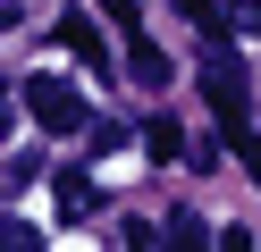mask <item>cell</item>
I'll return each instance as SVG.
<instances>
[{
  "instance_id": "1",
  "label": "cell",
  "mask_w": 261,
  "mask_h": 252,
  "mask_svg": "<svg viewBox=\"0 0 261 252\" xmlns=\"http://www.w3.org/2000/svg\"><path fill=\"white\" fill-rule=\"evenodd\" d=\"M17 101H25V118H34L42 134H93V109H85V93H76L68 76H25Z\"/></svg>"
},
{
  "instance_id": "2",
  "label": "cell",
  "mask_w": 261,
  "mask_h": 252,
  "mask_svg": "<svg viewBox=\"0 0 261 252\" xmlns=\"http://www.w3.org/2000/svg\"><path fill=\"white\" fill-rule=\"evenodd\" d=\"M202 93H211V109H219V126H253V101H244V67H236V50H227V34H202Z\"/></svg>"
},
{
  "instance_id": "3",
  "label": "cell",
  "mask_w": 261,
  "mask_h": 252,
  "mask_svg": "<svg viewBox=\"0 0 261 252\" xmlns=\"http://www.w3.org/2000/svg\"><path fill=\"white\" fill-rule=\"evenodd\" d=\"M51 193H59V218H101V185H93L85 168H59Z\"/></svg>"
},
{
  "instance_id": "4",
  "label": "cell",
  "mask_w": 261,
  "mask_h": 252,
  "mask_svg": "<svg viewBox=\"0 0 261 252\" xmlns=\"http://www.w3.org/2000/svg\"><path fill=\"white\" fill-rule=\"evenodd\" d=\"M59 50H68L76 67H93V76L110 67V50H101V34H93V17H59Z\"/></svg>"
},
{
  "instance_id": "5",
  "label": "cell",
  "mask_w": 261,
  "mask_h": 252,
  "mask_svg": "<svg viewBox=\"0 0 261 252\" xmlns=\"http://www.w3.org/2000/svg\"><path fill=\"white\" fill-rule=\"evenodd\" d=\"M126 76H135L143 93H160V84H169V59H160V50L143 42V34H126Z\"/></svg>"
},
{
  "instance_id": "6",
  "label": "cell",
  "mask_w": 261,
  "mask_h": 252,
  "mask_svg": "<svg viewBox=\"0 0 261 252\" xmlns=\"http://www.w3.org/2000/svg\"><path fill=\"white\" fill-rule=\"evenodd\" d=\"M143 143H152V160H186V126H177V118H152Z\"/></svg>"
},
{
  "instance_id": "7",
  "label": "cell",
  "mask_w": 261,
  "mask_h": 252,
  "mask_svg": "<svg viewBox=\"0 0 261 252\" xmlns=\"http://www.w3.org/2000/svg\"><path fill=\"white\" fill-rule=\"evenodd\" d=\"M160 244H186V252H194V244H211V227H202V218H194V210H177L169 227H160Z\"/></svg>"
},
{
  "instance_id": "8",
  "label": "cell",
  "mask_w": 261,
  "mask_h": 252,
  "mask_svg": "<svg viewBox=\"0 0 261 252\" xmlns=\"http://www.w3.org/2000/svg\"><path fill=\"white\" fill-rule=\"evenodd\" d=\"M0 244H9V252H34V244H42V235H34V227H25V218H0Z\"/></svg>"
},
{
  "instance_id": "9",
  "label": "cell",
  "mask_w": 261,
  "mask_h": 252,
  "mask_svg": "<svg viewBox=\"0 0 261 252\" xmlns=\"http://www.w3.org/2000/svg\"><path fill=\"white\" fill-rule=\"evenodd\" d=\"M227 143H236V151H244V168L261 177V134H253V126H227Z\"/></svg>"
},
{
  "instance_id": "10",
  "label": "cell",
  "mask_w": 261,
  "mask_h": 252,
  "mask_svg": "<svg viewBox=\"0 0 261 252\" xmlns=\"http://www.w3.org/2000/svg\"><path fill=\"white\" fill-rule=\"evenodd\" d=\"M236 9V25H261V0H227Z\"/></svg>"
}]
</instances>
